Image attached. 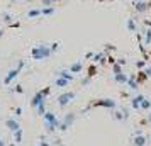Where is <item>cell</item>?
<instances>
[{
    "label": "cell",
    "instance_id": "e0dca14e",
    "mask_svg": "<svg viewBox=\"0 0 151 146\" xmlns=\"http://www.w3.org/2000/svg\"><path fill=\"white\" fill-rule=\"evenodd\" d=\"M143 42L144 44H151V27L144 31V36H143Z\"/></svg>",
    "mask_w": 151,
    "mask_h": 146
},
{
    "label": "cell",
    "instance_id": "7a4b0ae2",
    "mask_svg": "<svg viewBox=\"0 0 151 146\" xmlns=\"http://www.w3.org/2000/svg\"><path fill=\"white\" fill-rule=\"evenodd\" d=\"M49 93H51V87H46V88H42V90L36 92L34 97L31 99V107L36 109V107H39L41 104H46V100H44V99L48 97Z\"/></svg>",
    "mask_w": 151,
    "mask_h": 146
},
{
    "label": "cell",
    "instance_id": "9a60e30c",
    "mask_svg": "<svg viewBox=\"0 0 151 146\" xmlns=\"http://www.w3.org/2000/svg\"><path fill=\"white\" fill-rule=\"evenodd\" d=\"M127 87H129L131 90H136L137 87H139V83L136 82V73H134V75H131V77H129V80H127Z\"/></svg>",
    "mask_w": 151,
    "mask_h": 146
},
{
    "label": "cell",
    "instance_id": "7402d4cb",
    "mask_svg": "<svg viewBox=\"0 0 151 146\" xmlns=\"http://www.w3.org/2000/svg\"><path fill=\"white\" fill-rule=\"evenodd\" d=\"M127 29H129L131 32H137V27H136L134 19H127Z\"/></svg>",
    "mask_w": 151,
    "mask_h": 146
},
{
    "label": "cell",
    "instance_id": "1f68e13d",
    "mask_svg": "<svg viewBox=\"0 0 151 146\" xmlns=\"http://www.w3.org/2000/svg\"><path fill=\"white\" fill-rule=\"evenodd\" d=\"M15 117H21L22 116V107H15Z\"/></svg>",
    "mask_w": 151,
    "mask_h": 146
},
{
    "label": "cell",
    "instance_id": "30bf717a",
    "mask_svg": "<svg viewBox=\"0 0 151 146\" xmlns=\"http://www.w3.org/2000/svg\"><path fill=\"white\" fill-rule=\"evenodd\" d=\"M144 100V95H134V97L131 99V107L132 109H141V102Z\"/></svg>",
    "mask_w": 151,
    "mask_h": 146
},
{
    "label": "cell",
    "instance_id": "d6a6232c",
    "mask_svg": "<svg viewBox=\"0 0 151 146\" xmlns=\"http://www.w3.org/2000/svg\"><path fill=\"white\" fill-rule=\"evenodd\" d=\"M39 146H49V143L46 139H41V141H39Z\"/></svg>",
    "mask_w": 151,
    "mask_h": 146
},
{
    "label": "cell",
    "instance_id": "cb8c5ba5",
    "mask_svg": "<svg viewBox=\"0 0 151 146\" xmlns=\"http://www.w3.org/2000/svg\"><path fill=\"white\" fill-rule=\"evenodd\" d=\"M141 109H143V111H151V100L144 99L143 102H141Z\"/></svg>",
    "mask_w": 151,
    "mask_h": 146
},
{
    "label": "cell",
    "instance_id": "ac0fdd59",
    "mask_svg": "<svg viewBox=\"0 0 151 146\" xmlns=\"http://www.w3.org/2000/svg\"><path fill=\"white\" fill-rule=\"evenodd\" d=\"M144 80H148V75L144 73V70H143V71H137V75H136V82H137V83H143Z\"/></svg>",
    "mask_w": 151,
    "mask_h": 146
},
{
    "label": "cell",
    "instance_id": "60d3db41",
    "mask_svg": "<svg viewBox=\"0 0 151 146\" xmlns=\"http://www.w3.org/2000/svg\"><path fill=\"white\" fill-rule=\"evenodd\" d=\"M26 2H32V0H26Z\"/></svg>",
    "mask_w": 151,
    "mask_h": 146
},
{
    "label": "cell",
    "instance_id": "d6986e66",
    "mask_svg": "<svg viewBox=\"0 0 151 146\" xmlns=\"http://www.w3.org/2000/svg\"><path fill=\"white\" fill-rule=\"evenodd\" d=\"M12 134H14V143L15 145H19V143L22 141V129H17V131L12 132Z\"/></svg>",
    "mask_w": 151,
    "mask_h": 146
},
{
    "label": "cell",
    "instance_id": "3957f363",
    "mask_svg": "<svg viewBox=\"0 0 151 146\" xmlns=\"http://www.w3.org/2000/svg\"><path fill=\"white\" fill-rule=\"evenodd\" d=\"M42 117H44V126H46V131L48 132H53V131H56V129L60 127V119L56 117V114L46 112Z\"/></svg>",
    "mask_w": 151,
    "mask_h": 146
},
{
    "label": "cell",
    "instance_id": "d590c367",
    "mask_svg": "<svg viewBox=\"0 0 151 146\" xmlns=\"http://www.w3.org/2000/svg\"><path fill=\"white\" fill-rule=\"evenodd\" d=\"M146 122H148V124H151V111L148 112V119H146Z\"/></svg>",
    "mask_w": 151,
    "mask_h": 146
},
{
    "label": "cell",
    "instance_id": "f546056e",
    "mask_svg": "<svg viewBox=\"0 0 151 146\" xmlns=\"http://www.w3.org/2000/svg\"><path fill=\"white\" fill-rule=\"evenodd\" d=\"M146 63H148L146 60H139V61H136V66H137V68H144V66H146Z\"/></svg>",
    "mask_w": 151,
    "mask_h": 146
},
{
    "label": "cell",
    "instance_id": "4dcf8cb0",
    "mask_svg": "<svg viewBox=\"0 0 151 146\" xmlns=\"http://www.w3.org/2000/svg\"><path fill=\"white\" fill-rule=\"evenodd\" d=\"M12 92H15V93H22L24 88H22V85H15L14 88H12Z\"/></svg>",
    "mask_w": 151,
    "mask_h": 146
},
{
    "label": "cell",
    "instance_id": "4fadbf2b",
    "mask_svg": "<svg viewBox=\"0 0 151 146\" xmlns=\"http://www.w3.org/2000/svg\"><path fill=\"white\" fill-rule=\"evenodd\" d=\"M148 9H150V4H146V2H137V4H134V10L139 12V14L146 12Z\"/></svg>",
    "mask_w": 151,
    "mask_h": 146
},
{
    "label": "cell",
    "instance_id": "8992f818",
    "mask_svg": "<svg viewBox=\"0 0 151 146\" xmlns=\"http://www.w3.org/2000/svg\"><path fill=\"white\" fill-rule=\"evenodd\" d=\"M75 97H76V92H73V90L65 92V93H61V95L58 97V105H60V107H65V105H68Z\"/></svg>",
    "mask_w": 151,
    "mask_h": 146
},
{
    "label": "cell",
    "instance_id": "5bb4252c",
    "mask_svg": "<svg viewBox=\"0 0 151 146\" xmlns=\"http://www.w3.org/2000/svg\"><path fill=\"white\" fill-rule=\"evenodd\" d=\"M114 78H116V82L117 83H121V85H127V80H129V77L126 75V73H117V75H114Z\"/></svg>",
    "mask_w": 151,
    "mask_h": 146
},
{
    "label": "cell",
    "instance_id": "5b68a950",
    "mask_svg": "<svg viewBox=\"0 0 151 146\" xmlns=\"http://www.w3.org/2000/svg\"><path fill=\"white\" fill-rule=\"evenodd\" d=\"M22 68H24V60H21V61L17 63V66H15L14 70H10V71H9V73H7V77L4 78V83H5V85H10V82L17 78V75H19V71H21Z\"/></svg>",
    "mask_w": 151,
    "mask_h": 146
},
{
    "label": "cell",
    "instance_id": "74e56055",
    "mask_svg": "<svg viewBox=\"0 0 151 146\" xmlns=\"http://www.w3.org/2000/svg\"><path fill=\"white\" fill-rule=\"evenodd\" d=\"M0 146H5V141H4L2 138H0Z\"/></svg>",
    "mask_w": 151,
    "mask_h": 146
},
{
    "label": "cell",
    "instance_id": "44dd1931",
    "mask_svg": "<svg viewBox=\"0 0 151 146\" xmlns=\"http://www.w3.org/2000/svg\"><path fill=\"white\" fill-rule=\"evenodd\" d=\"M55 7H42L41 9V15H53L55 14Z\"/></svg>",
    "mask_w": 151,
    "mask_h": 146
},
{
    "label": "cell",
    "instance_id": "8fae6325",
    "mask_svg": "<svg viewBox=\"0 0 151 146\" xmlns=\"http://www.w3.org/2000/svg\"><path fill=\"white\" fill-rule=\"evenodd\" d=\"M82 70H83L82 61H75V63H71V65H70L68 71H70V73H73V75H76V73H80Z\"/></svg>",
    "mask_w": 151,
    "mask_h": 146
},
{
    "label": "cell",
    "instance_id": "4316f807",
    "mask_svg": "<svg viewBox=\"0 0 151 146\" xmlns=\"http://www.w3.org/2000/svg\"><path fill=\"white\" fill-rule=\"evenodd\" d=\"M112 70H114V75H117V73H122V65L114 63V65H112Z\"/></svg>",
    "mask_w": 151,
    "mask_h": 146
},
{
    "label": "cell",
    "instance_id": "ba28073f",
    "mask_svg": "<svg viewBox=\"0 0 151 146\" xmlns=\"http://www.w3.org/2000/svg\"><path fill=\"white\" fill-rule=\"evenodd\" d=\"M148 145V139L141 131L134 132V139H132V146H146Z\"/></svg>",
    "mask_w": 151,
    "mask_h": 146
},
{
    "label": "cell",
    "instance_id": "6da1fadb",
    "mask_svg": "<svg viewBox=\"0 0 151 146\" xmlns=\"http://www.w3.org/2000/svg\"><path fill=\"white\" fill-rule=\"evenodd\" d=\"M31 56H32V60L42 61V60H48L49 56H51V49H49L48 46H44V44H37V46L32 48Z\"/></svg>",
    "mask_w": 151,
    "mask_h": 146
},
{
    "label": "cell",
    "instance_id": "d4e9b609",
    "mask_svg": "<svg viewBox=\"0 0 151 146\" xmlns=\"http://www.w3.org/2000/svg\"><path fill=\"white\" fill-rule=\"evenodd\" d=\"M114 117H116L117 121H124V119H127V114H126V111H121V112H116Z\"/></svg>",
    "mask_w": 151,
    "mask_h": 146
},
{
    "label": "cell",
    "instance_id": "e575fe53",
    "mask_svg": "<svg viewBox=\"0 0 151 146\" xmlns=\"http://www.w3.org/2000/svg\"><path fill=\"white\" fill-rule=\"evenodd\" d=\"M107 60H109V63H110V65H114V63H116V60H114L112 56H107Z\"/></svg>",
    "mask_w": 151,
    "mask_h": 146
},
{
    "label": "cell",
    "instance_id": "277c9868",
    "mask_svg": "<svg viewBox=\"0 0 151 146\" xmlns=\"http://www.w3.org/2000/svg\"><path fill=\"white\" fill-rule=\"evenodd\" d=\"M116 100H112V99H99V100H92L88 105L90 107H105V109H116Z\"/></svg>",
    "mask_w": 151,
    "mask_h": 146
},
{
    "label": "cell",
    "instance_id": "603a6c76",
    "mask_svg": "<svg viewBox=\"0 0 151 146\" xmlns=\"http://www.w3.org/2000/svg\"><path fill=\"white\" fill-rule=\"evenodd\" d=\"M95 75H97V66H95V65H90V66H88V73H87V77H88V78H93Z\"/></svg>",
    "mask_w": 151,
    "mask_h": 146
},
{
    "label": "cell",
    "instance_id": "f35d334b",
    "mask_svg": "<svg viewBox=\"0 0 151 146\" xmlns=\"http://www.w3.org/2000/svg\"><path fill=\"white\" fill-rule=\"evenodd\" d=\"M137 2H141V0H132V4H137Z\"/></svg>",
    "mask_w": 151,
    "mask_h": 146
},
{
    "label": "cell",
    "instance_id": "484cf974",
    "mask_svg": "<svg viewBox=\"0 0 151 146\" xmlns=\"http://www.w3.org/2000/svg\"><path fill=\"white\" fill-rule=\"evenodd\" d=\"M36 112H37V116H44L46 114V104H41L39 107H36Z\"/></svg>",
    "mask_w": 151,
    "mask_h": 146
},
{
    "label": "cell",
    "instance_id": "2e32d148",
    "mask_svg": "<svg viewBox=\"0 0 151 146\" xmlns=\"http://www.w3.org/2000/svg\"><path fill=\"white\" fill-rule=\"evenodd\" d=\"M55 85H56V87H60V88H63V87H68V85H70V82L66 80V78L58 77V78H56V82H55Z\"/></svg>",
    "mask_w": 151,
    "mask_h": 146
},
{
    "label": "cell",
    "instance_id": "9c48e42d",
    "mask_svg": "<svg viewBox=\"0 0 151 146\" xmlns=\"http://www.w3.org/2000/svg\"><path fill=\"white\" fill-rule=\"evenodd\" d=\"M5 126H7L9 131H12V132H15L17 129H21V124H19V122H17L15 119H12V117L5 121Z\"/></svg>",
    "mask_w": 151,
    "mask_h": 146
},
{
    "label": "cell",
    "instance_id": "83f0119b",
    "mask_svg": "<svg viewBox=\"0 0 151 146\" xmlns=\"http://www.w3.org/2000/svg\"><path fill=\"white\" fill-rule=\"evenodd\" d=\"M55 2H58V0H41V5H44V7H46V5H48V7H53Z\"/></svg>",
    "mask_w": 151,
    "mask_h": 146
},
{
    "label": "cell",
    "instance_id": "ab89813d",
    "mask_svg": "<svg viewBox=\"0 0 151 146\" xmlns=\"http://www.w3.org/2000/svg\"><path fill=\"white\" fill-rule=\"evenodd\" d=\"M9 146H15V143H10V145H9Z\"/></svg>",
    "mask_w": 151,
    "mask_h": 146
},
{
    "label": "cell",
    "instance_id": "836d02e7",
    "mask_svg": "<svg viewBox=\"0 0 151 146\" xmlns=\"http://www.w3.org/2000/svg\"><path fill=\"white\" fill-rule=\"evenodd\" d=\"M144 73L148 75V78H151V66H150V68H146V70H144Z\"/></svg>",
    "mask_w": 151,
    "mask_h": 146
},
{
    "label": "cell",
    "instance_id": "f1b7e54d",
    "mask_svg": "<svg viewBox=\"0 0 151 146\" xmlns=\"http://www.w3.org/2000/svg\"><path fill=\"white\" fill-rule=\"evenodd\" d=\"M51 53H56V51H58V49H60V42H53V44H51Z\"/></svg>",
    "mask_w": 151,
    "mask_h": 146
},
{
    "label": "cell",
    "instance_id": "8d00e7d4",
    "mask_svg": "<svg viewBox=\"0 0 151 146\" xmlns=\"http://www.w3.org/2000/svg\"><path fill=\"white\" fill-rule=\"evenodd\" d=\"M144 26H150L151 27V21H144Z\"/></svg>",
    "mask_w": 151,
    "mask_h": 146
},
{
    "label": "cell",
    "instance_id": "ffe728a7",
    "mask_svg": "<svg viewBox=\"0 0 151 146\" xmlns=\"http://www.w3.org/2000/svg\"><path fill=\"white\" fill-rule=\"evenodd\" d=\"M39 15H41V9H32V10H29L27 12L29 19H34V17H39Z\"/></svg>",
    "mask_w": 151,
    "mask_h": 146
},
{
    "label": "cell",
    "instance_id": "52a82bcc",
    "mask_svg": "<svg viewBox=\"0 0 151 146\" xmlns=\"http://www.w3.org/2000/svg\"><path fill=\"white\" fill-rule=\"evenodd\" d=\"M73 122H75V114H73V112H70V114H66V116H65L63 122H60V127H58V129L65 132V131L70 127V126L73 124Z\"/></svg>",
    "mask_w": 151,
    "mask_h": 146
},
{
    "label": "cell",
    "instance_id": "7c38bea8",
    "mask_svg": "<svg viewBox=\"0 0 151 146\" xmlns=\"http://www.w3.org/2000/svg\"><path fill=\"white\" fill-rule=\"evenodd\" d=\"M56 77L66 78L68 82H73V80H75V75H73V73H70V71H66V70H61V71H56Z\"/></svg>",
    "mask_w": 151,
    "mask_h": 146
}]
</instances>
